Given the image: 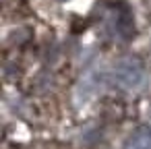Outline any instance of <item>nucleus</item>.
I'll use <instances>...</instances> for the list:
<instances>
[{"instance_id":"nucleus-1","label":"nucleus","mask_w":151,"mask_h":149,"mask_svg":"<svg viewBox=\"0 0 151 149\" xmlns=\"http://www.w3.org/2000/svg\"><path fill=\"white\" fill-rule=\"evenodd\" d=\"M126 149H151V128H139L128 139Z\"/></svg>"}]
</instances>
